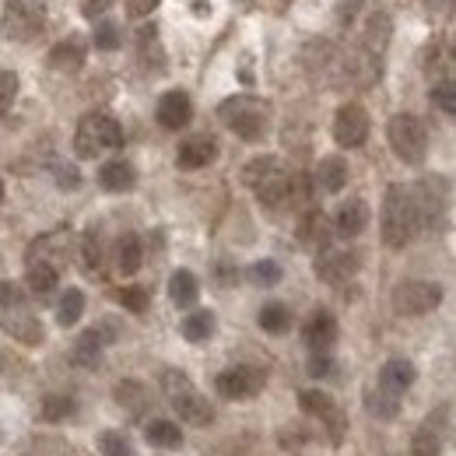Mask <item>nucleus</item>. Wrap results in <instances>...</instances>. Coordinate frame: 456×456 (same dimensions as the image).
I'll return each mask as SVG.
<instances>
[{
	"label": "nucleus",
	"instance_id": "f257e3e1",
	"mask_svg": "<svg viewBox=\"0 0 456 456\" xmlns=\"http://www.w3.org/2000/svg\"><path fill=\"white\" fill-rule=\"evenodd\" d=\"M421 232V215L414 200V186L394 183L383 197V218H379V239L387 249H403Z\"/></svg>",
	"mask_w": 456,
	"mask_h": 456
},
{
	"label": "nucleus",
	"instance_id": "f03ea898",
	"mask_svg": "<svg viewBox=\"0 0 456 456\" xmlns=\"http://www.w3.org/2000/svg\"><path fill=\"white\" fill-rule=\"evenodd\" d=\"M0 330L25 347H39L46 338L43 320L28 302V291L14 281H0Z\"/></svg>",
	"mask_w": 456,
	"mask_h": 456
},
{
	"label": "nucleus",
	"instance_id": "7ed1b4c3",
	"mask_svg": "<svg viewBox=\"0 0 456 456\" xmlns=\"http://www.w3.org/2000/svg\"><path fill=\"white\" fill-rule=\"evenodd\" d=\"M159 387H162V397L169 400L172 414H179L183 425H190V428L215 425V403L193 387V379L183 369H162Z\"/></svg>",
	"mask_w": 456,
	"mask_h": 456
},
{
	"label": "nucleus",
	"instance_id": "20e7f679",
	"mask_svg": "<svg viewBox=\"0 0 456 456\" xmlns=\"http://www.w3.org/2000/svg\"><path fill=\"white\" fill-rule=\"evenodd\" d=\"M242 183L253 190V197L267 208V211H281L288 200L295 197V179L291 172L281 166V159H253L246 169H242Z\"/></svg>",
	"mask_w": 456,
	"mask_h": 456
},
{
	"label": "nucleus",
	"instance_id": "39448f33",
	"mask_svg": "<svg viewBox=\"0 0 456 456\" xmlns=\"http://www.w3.org/2000/svg\"><path fill=\"white\" fill-rule=\"evenodd\" d=\"M218 119L228 130L246 141V144H260L271 134V106L256 95H232L218 106Z\"/></svg>",
	"mask_w": 456,
	"mask_h": 456
},
{
	"label": "nucleus",
	"instance_id": "423d86ee",
	"mask_svg": "<svg viewBox=\"0 0 456 456\" xmlns=\"http://www.w3.org/2000/svg\"><path fill=\"white\" fill-rule=\"evenodd\" d=\"M116 148H123V126L110 113H85L74 130V151L77 159H102Z\"/></svg>",
	"mask_w": 456,
	"mask_h": 456
},
{
	"label": "nucleus",
	"instance_id": "0eeeda50",
	"mask_svg": "<svg viewBox=\"0 0 456 456\" xmlns=\"http://www.w3.org/2000/svg\"><path fill=\"white\" fill-rule=\"evenodd\" d=\"M387 141L403 166H421L428 159V126L414 113H397L387 123Z\"/></svg>",
	"mask_w": 456,
	"mask_h": 456
},
{
	"label": "nucleus",
	"instance_id": "6e6552de",
	"mask_svg": "<svg viewBox=\"0 0 456 456\" xmlns=\"http://www.w3.org/2000/svg\"><path fill=\"white\" fill-rule=\"evenodd\" d=\"M267 387V369L264 365H228L215 376V394L222 400H253Z\"/></svg>",
	"mask_w": 456,
	"mask_h": 456
},
{
	"label": "nucleus",
	"instance_id": "1a4fd4ad",
	"mask_svg": "<svg viewBox=\"0 0 456 456\" xmlns=\"http://www.w3.org/2000/svg\"><path fill=\"white\" fill-rule=\"evenodd\" d=\"M414 200L421 215V232H436L446 225L450 215V183L443 175H425L414 183Z\"/></svg>",
	"mask_w": 456,
	"mask_h": 456
},
{
	"label": "nucleus",
	"instance_id": "9d476101",
	"mask_svg": "<svg viewBox=\"0 0 456 456\" xmlns=\"http://www.w3.org/2000/svg\"><path fill=\"white\" fill-rule=\"evenodd\" d=\"M46 18H43V4L36 0H7L4 18H0V32L11 43H28L43 32Z\"/></svg>",
	"mask_w": 456,
	"mask_h": 456
},
{
	"label": "nucleus",
	"instance_id": "9b49d317",
	"mask_svg": "<svg viewBox=\"0 0 456 456\" xmlns=\"http://www.w3.org/2000/svg\"><path fill=\"white\" fill-rule=\"evenodd\" d=\"M116 341H119V323L116 320H99L95 327H88V330L77 334V341L70 347V362L81 365V369H99L106 347Z\"/></svg>",
	"mask_w": 456,
	"mask_h": 456
},
{
	"label": "nucleus",
	"instance_id": "f8f14e48",
	"mask_svg": "<svg viewBox=\"0 0 456 456\" xmlns=\"http://www.w3.org/2000/svg\"><path fill=\"white\" fill-rule=\"evenodd\" d=\"M439 305H443V285H436V281L414 278V281H400L394 288V309L400 316H428Z\"/></svg>",
	"mask_w": 456,
	"mask_h": 456
},
{
	"label": "nucleus",
	"instance_id": "ddd939ff",
	"mask_svg": "<svg viewBox=\"0 0 456 456\" xmlns=\"http://www.w3.org/2000/svg\"><path fill=\"white\" fill-rule=\"evenodd\" d=\"M298 407L327 428V439H330L334 446L341 443L344 432H347V418H344V411L338 407V400L330 397L327 390H302V394H298Z\"/></svg>",
	"mask_w": 456,
	"mask_h": 456
},
{
	"label": "nucleus",
	"instance_id": "4468645a",
	"mask_svg": "<svg viewBox=\"0 0 456 456\" xmlns=\"http://www.w3.org/2000/svg\"><path fill=\"white\" fill-rule=\"evenodd\" d=\"M369 130H372V119L365 113V106H358V102H344L334 116V141L347 151L362 148L369 141Z\"/></svg>",
	"mask_w": 456,
	"mask_h": 456
},
{
	"label": "nucleus",
	"instance_id": "2eb2a0df",
	"mask_svg": "<svg viewBox=\"0 0 456 456\" xmlns=\"http://www.w3.org/2000/svg\"><path fill=\"white\" fill-rule=\"evenodd\" d=\"M354 274H358V253L341 249V246H334V242L316 253V278H320L323 285H344V281H351Z\"/></svg>",
	"mask_w": 456,
	"mask_h": 456
},
{
	"label": "nucleus",
	"instance_id": "dca6fc26",
	"mask_svg": "<svg viewBox=\"0 0 456 456\" xmlns=\"http://www.w3.org/2000/svg\"><path fill=\"white\" fill-rule=\"evenodd\" d=\"M218 159V141L211 134H190L179 148H175V166L183 172L208 169Z\"/></svg>",
	"mask_w": 456,
	"mask_h": 456
},
{
	"label": "nucleus",
	"instance_id": "f3484780",
	"mask_svg": "<svg viewBox=\"0 0 456 456\" xmlns=\"http://www.w3.org/2000/svg\"><path fill=\"white\" fill-rule=\"evenodd\" d=\"M338 338H341V330H338V316L330 309H316L302 327V344L309 347V354L313 351H334Z\"/></svg>",
	"mask_w": 456,
	"mask_h": 456
},
{
	"label": "nucleus",
	"instance_id": "a211bd4d",
	"mask_svg": "<svg viewBox=\"0 0 456 456\" xmlns=\"http://www.w3.org/2000/svg\"><path fill=\"white\" fill-rule=\"evenodd\" d=\"M155 119H159L166 130H183V126H190V119H193V102H190V95H186L183 88H169V92L159 99V106H155Z\"/></svg>",
	"mask_w": 456,
	"mask_h": 456
},
{
	"label": "nucleus",
	"instance_id": "6ab92c4d",
	"mask_svg": "<svg viewBox=\"0 0 456 456\" xmlns=\"http://www.w3.org/2000/svg\"><path fill=\"white\" fill-rule=\"evenodd\" d=\"M85 57H88V43L81 36H67V39H60L57 46L50 50L46 63L53 70H60V74H77L85 67Z\"/></svg>",
	"mask_w": 456,
	"mask_h": 456
},
{
	"label": "nucleus",
	"instance_id": "aec40b11",
	"mask_svg": "<svg viewBox=\"0 0 456 456\" xmlns=\"http://www.w3.org/2000/svg\"><path fill=\"white\" fill-rule=\"evenodd\" d=\"M369 228V204L362 197H347L341 208L334 211V232L341 239H354Z\"/></svg>",
	"mask_w": 456,
	"mask_h": 456
},
{
	"label": "nucleus",
	"instance_id": "412c9836",
	"mask_svg": "<svg viewBox=\"0 0 456 456\" xmlns=\"http://www.w3.org/2000/svg\"><path fill=\"white\" fill-rule=\"evenodd\" d=\"M25 285H28V291H32L36 298H46V295L57 291V285H60V264L43 260V256H28Z\"/></svg>",
	"mask_w": 456,
	"mask_h": 456
},
{
	"label": "nucleus",
	"instance_id": "4be33fe9",
	"mask_svg": "<svg viewBox=\"0 0 456 456\" xmlns=\"http://www.w3.org/2000/svg\"><path fill=\"white\" fill-rule=\"evenodd\" d=\"M113 264L123 278H134L144 264V246H141V235L137 232H123L113 246Z\"/></svg>",
	"mask_w": 456,
	"mask_h": 456
},
{
	"label": "nucleus",
	"instance_id": "5701e85b",
	"mask_svg": "<svg viewBox=\"0 0 456 456\" xmlns=\"http://www.w3.org/2000/svg\"><path fill=\"white\" fill-rule=\"evenodd\" d=\"M414 379H418V369H414V362H407V358H390V362H383V369H379V387L383 390H390V394H397L403 397L411 387H414Z\"/></svg>",
	"mask_w": 456,
	"mask_h": 456
},
{
	"label": "nucleus",
	"instance_id": "b1692460",
	"mask_svg": "<svg viewBox=\"0 0 456 456\" xmlns=\"http://www.w3.org/2000/svg\"><path fill=\"white\" fill-rule=\"evenodd\" d=\"M99 186H102L106 193H130V190L137 186V169H134L126 159H110V162H102V169H99Z\"/></svg>",
	"mask_w": 456,
	"mask_h": 456
},
{
	"label": "nucleus",
	"instance_id": "393cba45",
	"mask_svg": "<svg viewBox=\"0 0 456 456\" xmlns=\"http://www.w3.org/2000/svg\"><path fill=\"white\" fill-rule=\"evenodd\" d=\"M113 397L130 418H141V414H148V407H151V390H148L141 379H119Z\"/></svg>",
	"mask_w": 456,
	"mask_h": 456
},
{
	"label": "nucleus",
	"instance_id": "a878e982",
	"mask_svg": "<svg viewBox=\"0 0 456 456\" xmlns=\"http://www.w3.org/2000/svg\"><path fill=\"white\" fill-rule=\"evenodd\" d=\"M144 439H148V446H155V450H183V428H179V421H172V418H151L148 425H144Z\"/></svg>",
	"mask_w": 456,
	"mask_h": 456
},
{
	"label": "nucleus",
	"instance_id": "bb28decb",
	"mask_svg": "<svg viewBox=\"0 0 456 456\" xmlns=\"http://www.w3.org/2000/svg\"><path fill=\"white\" fill-rule=\"evenodd\" d=\"M347 186V162L341 155H327L316 166V190L320 193H341Z\"/></svg>",
	"mask_w": 456,
	"mask_h": 456
},
{
	"label": "nucleus",
	"instance_id": "cd10ccee",
	"mask_svg": "<svg viewBox=\"0 0 456 456\" xmlns=\"http://www.w3.org/2000/svg\"><path fill=\"white\" fill-rule=\"evenodd\" d=\"M215 327H218V320H215L211 309H193V313H186V320L179 323V334H183V341L204 344L215 338Z\"/></svg>",
	"mask_w": 456,
	"mask_h": 456
},
{
	"label": "nucleus",
	"instance_id": "c85d7f7f",
	"mask_svg": "<svg viewBox=\"0 0 456 456\" xmlns=\"http://www.w3.org/2000/svg\"><path fill=\"white\" fill-rule=\"evenodd\" d=\"M169 298L175 309H193L197 305V298H200V281H197V274L193 271H175L169 278Z\"/></svg>",
	"mask_w": 456,
	"mask_h": 456
},
{
	"label": "nucleus",
	"instance_id": "c756f323",
	"mask_svg": "<svg viewBox=\"0 0 456 456\" xmlns=\"http://www.w3.org/2000/svg\"><path fill=\"white\" fill-rule=\"evenodd\" d=\"M400 400L397 394H390V390H383L379 383L376 387H369L365 390V411L376 418V421H394L400 414Z\"/></svg>",
	"mask_w": 456,
	"mask_h": 456
},
{
	"label": "nucleus",
	"instance_id": "7c9ffc66",
	"mask_svg": "<svg viewBox=\"0 0 456 456\" xmlns=\"http://www.w3.org/2000/svg\"><path fill=\"white\" fill-rule=\"evenodd\" d=\"M81 260H85V271L88 274H102L106 267V239H102V228H88L81 235Z\"/></svg>",
	"mask_w": 456,
	"mask_h": 456
},
{
	"label": "nucleus",
	"instance_id": "2f4dec72",
	"mask_svg": "<svg viewBox=\"0 0 456 456\" xmlns=\"http://www.w3.org/2000/svg\"><path fill=\"white\" fill-rule=\"evenodd\" d=\"M256 323H260L264 334L281 338V334L291 330V309H288L285 302H264L260 313H256Z\"/></svg>",
	"mask_w": 456,
	"mask_h": 456
},
{
	"label": "nucleus",
	"instance_id": "473e14b6",
	"mask_svg": "<svg viewBox=\"0 0 456 456\" xmlns=\"http://www.w3.org/2000/svg\"><path fill=\"white\" fill-rule=\"evenodd\" d=\"M74 414H77V397H70V394H46L39 403V421H46V425H60Z\"/></svg>",
	"mask_w": 456,
	"mask_h": 456
},
{
	"label": "nucleus",
	"instance_id": "72a5a7b5",
	"mask_svg": "<svg viewBox=\"0 0 456 456\" xmlns=\"http://www.w3.org/2000/svg\"><path fill=\"white\" fill-rule=\"evenodd\" d=\"M85 316V291L81 288H67L57 298V323L60 327H74Z\"/></svg>",
	"mask_w": 456,
	"mask_h": 456
},
{
	"label": "nucleus",
	"instance_id": "f704fd0d",
	"mask_svg": "<svg viewBox=\"0 0 456 456\" xmlns=\"http://www.w3.org/2000/svg\"><path fill=\"white\" fill-rule=\"evenodd\" d=\"M439 453H443V436H439L436 421H425V425L414 432V439H411V453L407 456H439Z\"/></svg>",
	"mask_w": 456,
	"mask_h": 456
},
{
	"label": "nucleus",
	"instance_id": "c9c22d12",
	"mask_svg": "<svg viewBox=\"0 0 456 456\" xmlns=\"http://www.w3.org/2000/svg\"><path fill=\"white\" fill-rule=\"evenodd\" d=\"M99 453L102 456H137L134 453L130 436H126V432H119V428H106V432H99Z\"/></svg>",
	"mask_w": 456,
	"mask_h": 456
},
{
	"label": "nucleus",
	"instance_id": "e433bc0d",
	"mask_svg": "<svg viewBox=\"0 0 456 456\" xmlns=\"http://www.w3.org/2000/svg\"><path fill=\"white\" fill-rule=\"evenodd\" d=\"M92 43H95V50H106V53H113L123 46V28L116 25L113 18H102L99 25H95V36H92Z\"/></svg>",
	"mask_w": 456,
	"mask_h": 456
},
{
	"label": "nucleus",
	"instance_id": "4c0bfd02",
	"mask_svg": "<svg viewBox=\"0 0 456 456\" xmlns=\"http://www.w3.org/2000/svg\"><path fill=\"white\" fill-rule=\"evenodd\" d=\"M281 278H285V271H281V264H278V260H256V264L249 267V281H253L256 288L281 285Z\"/></svg>",
	"mask_w": 456,
	"mask_h": 456
},
{
	"label": "nucleus",
	"instance_id": "58836bf2",
	"mask_svg": "<svg viewBox=\"0 0 456 456\" xmlns=\"http://www.w3.org/2000/svg\"><path fill=\"white\" fill-rule=\"evenodd\" d=\"M21 456H70V450L60 436H36V439H28Z\"/></svg>",
	"mask_w": 456,
	"mask_h": 456
},
{
	"label": "nucleus",
	"instance_id": "ea45409f",
	"mask_svg": "<svg viewBox=\"0 0 456 456\" xmlns=\"http://www.w3.org/2000/svg\"><path fill=\"white\" fill-rule=\"evenodd\" d=\"M119 305L126 309V313H148V305H151V291L148 288H141V285H126V288H119Z\"/></svg>",
	"mask_w": 456,
	"mask_h": 456
},
{
	"label": "nucleus",
	"instance_id": "a19ab883",
	"mask_svg": "<svg viewBox=\"0 0 456 456\" xmlns=\"http://www.w3.org/2000/svg\"><path fill=\"white\" fill-rule=\"evenodd\" d=\"M14 99H18V74L14 70H0V116L11 113Z\"/></svg>",
	"mask_w": 456,
	"mask_h": 456
},
{
	"label": "nucleus",
	"instance_id": "79ce46f5",
	"mask_svg": "<svg viewBox=\"0 0 456 456\" xmlns=\"http://www.w3.org/2000/svg\"><path fill=\"white\" fill-rule=\"evenodd\" d=\"M432 102H436V110L456 116V85H453V81L436 85V88H432Z\"/></svg>",
	"mask_w": 456,
	"mask_h": 456
},
{
	"label": "nucleus",
	"instance_id": "37998d69",
	"mask_svg": "<svg viewBox=\"0 0 456 456\" xmlns=\"http://www.w3.org/2000/svg\"><path fill=\"white\" fill-rule=\"evenodd\" d=\"M305 369H309V376H313V379H323V376H330V372H334V354H330V351H313Z\"/></svg>",
	"mask_w": 456,
	"mask_h": 456
},
{
	"label": "nucleus",
	"instance_id": "c03bdc74",
	"mask_svg": "<svg viewBox=\"0 0 456 456\" xmlns=\"http://www.w3.org/2000/svg\"><path fill=\"white\" fill-rule=\"evenodd\" d=\"M53 179H57L60 190H77V186H81V172H77V166H67V162L53 166Z\"/></svg>",
	"mask_w": 456,
	"mask_h": 456
},
{
	"label": "nucleus",
	"instance_id": "a18cd8bd",
	"mask_svg": "<svg viewBox=\"0 0 456 456\" xmlns=\"http://www.w3.org/2000/svg\"><path fill=\"white\" fill-rule=\"evenodd\" d=\"M159 7V0H126V14L130 18H144V14H151Z\"/></svg>",
	"mask_w": 456,
	"mask_h": 456
},
{
	"label": "nucleus",
	"instance_id": "49530a36",
	"mask_svg": "<svg viewBox=\"0 0 456 456\" xmlns=\"http://www.w3.org/2000/svg\"><path fill=\"white\" fill-rule=\"evenodd\" d=\"M110 4H113V0H81V7H85V14H88V18H95V14H102V11H110Z\"/></svg>",
	"mask_w": 456,
	"mask_h": 456
},
{
	"label": "nucleus",
	"instance_id": "de8ad7c7",
	"mask_svg": "<svg viewBox=\"0 0 456 456\" xmlns=\"http://www.w3.org/2000/svg\"><path fill=\"white\" fill-rule=\"evenodd\" d=\"M0 200H4V179H0Z\"/></svg>",
	"mask_w": 456,
	"mask_h": 456
}]
</instances>
